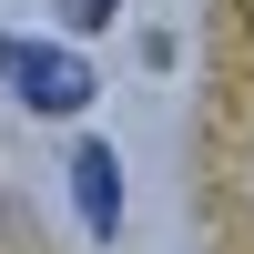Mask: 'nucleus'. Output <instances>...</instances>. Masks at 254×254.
<instances>
[{"label": "nucleus", "mask_w": 254, "mask_h": 254, "mask_svg": "<svg viewBox=\"0 0 254 254\" xmlns=\"http://www.w3.org/2000/svg\"><path fill=\"white\" fill-rule=\"evenodd\" d=\"M0 81H10L31 112H81V102H92V61L61 51V41H20V31H0Z\"/></svg>", "instance_id": "nucleus-1"}, {"label": "nucleus", "mask_w": 254, "mask_h": 254, "mask_svg": "<svg viewBox=\"0 0 254 254\" xmlns=\"http://www.w3.org/2000/svg\"><path fill=\"white\" fill-rule=\"evenodd\" d=\"M71 203H81L92 234L122 224V163H112V142H81V153H71Z\"/></svg>", "instance_id": "nucleus-2"}, {"label": "nucleus", "mask_w": 254, "mask_h": 254, "mask_svg": "<svg viewBox=\"0 0 254 254\" xmlns=\"http://www.w3.org/2000/svg\"><path fill=\"white\" fill-rule=\"evenodd\" d=\"M51 10H61V20H71V31H102V20H112V10H122V0H51Z\"/></svg>", "instance_id": "nucleus-3"}]
</instances>
